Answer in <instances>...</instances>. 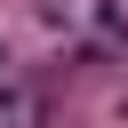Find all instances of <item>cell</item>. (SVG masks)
I'll list each match as a JSON object with an SVG mask.
<instances>
[{
  "mask_svg": "<svg viewBox=\"0 0 128 128\" xmlns=\"http://www.w3.org/2000/svg\"><path fill=\"white\" fill-rule=\"evenodd\" d=\"M0 64H8V56H0Z\"/></svg>",
  "mask_w": 128,
  "mask_h": 128,
  "instance_id": "2",
  "label": "cell"
},
{
  "mask_svg": "<svg viewBox=\"0 0 128 128\" xmlns=\"http://www.w3.org/2000/svg\"><path fill=\"white\" fill-rule=\"evenodd\" d=\"M16 120H32V96L16 80H0V128H16Z\"/></svg>",
  "mask_w": 128,
  "mask_h": 128,
  "instance_id": "1",
  "label": "cell"
}]
</instances>
